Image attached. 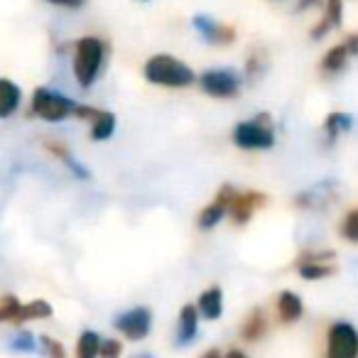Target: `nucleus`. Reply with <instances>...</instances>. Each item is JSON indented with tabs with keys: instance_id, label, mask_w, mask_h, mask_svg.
<instances>
[{
	"instance_id": "f257e3e1",
	"label": "nucleus",
	"mask_w": 358,
	"mask_h": 358,
	"mask_svg": "<svg viewBox=\"0 0 358 358\" xmlns=\"http://www.w3.org/2000/svg\"><path fill=\"white\" fill-rule=\"evenodd\" d=\"M94 106L79 103V101L69 99L66 94L55 89H47V86H40V89L32 91V101H30V113L37 115L40 120H47V123H62L66 118H81V120H91L96 115Z\"/></svg>"
},
{
	"instance_id": "f03ea898",
	"label": "nucleus",
	"mask_w": 358,
	"mask_h": 358,
	"mask_svg": "<svg viewBox=\"0 0 358 358\" xmlns=\"http://www.w3.org/2000/svg\"><path fill=\"white\" fill-rule=\"evenodd\" d=\"M143 76L148 84L162 86V89H189L199 79L189 64L172 55H152L145 62Z\"/></svg>"
},
{
	"instance_id": "7ed1b4c3",
	"label": "nucleus",
	"mask_w": 358,
	"mask_h": 358,
	"mask_svg": "<svg viewBox=\"0 0 358 358\" xmlns=\"http://www.w3.org/2000/svg\"><path fill=\"white\" fill-rule=\"evenodd\" d=\"M108 47L101 37L86 35L74 47V79L81 89H91L99 81V74L106 64Z\"/></svg>"
},
{
	"instance_id": "20e7f679",
	"label": "nucleus",
	"mask_w": 358,
	"mask_h": 358,
	"mask_svg": "<svg viewBox=\"0 0 358 358\" xmlns=\"http://www.w3.org/2000/svg\"><path fill=\"white\" fill-rule=\"evenodd\" d=\"M234 145L245 152H263L275 145V125L270 113H258L248 120H241L231 135Z\"/></svg>"
},
{
	"instance_id": "39448f33",
	"label": "nucleus",
	"mask_w": 358,
	"mask_h": 358,
	"mask_svg": "<svg viewBox=\"0 0 358 358\" xmlns=\"http://www.w3.org/2000/svg\"><path fill=\"white\" fill-rule=\"evenodd\" d=\"M196 84L211 99H236L243 86V76L231 66H216V69L201 71Z\"/></svg>"
},
{
	"instance_id": "423d86ee",
	"label": "nucleus",
	"mask_w": 358,
	"mask_h": 358,
	"mask_svg": "<svg viewBox=\"0 0 358 358\" xmlns=\"http://www.w3.org/2000/svg\"><path fill=\"white\" fill-rule=\"evenodd\" d=\"M327 358H358V331L348 322H334L327 334Z\"/></svg>"
},
{
	"instance_id": "0eeeda50",
	"label": "nucleus",
	"mask_w": 358,
	"mask_h": 358,
	"mask_svg": "<svg viewBox=\"0 0 358 358\" xmlns=\"http://www.w3.org/2000/svg\"><path fill=\"white\" fill-rule=\"evenodd\" d=\"M113 327L130 341H140L152 329V312L148 307H133L113 319Z\"/></svg>"
},
{
	"instance_id": "6e6552de",
	"label": "nucleus",
	"mask_w": 358,
	"mask_h": 358,
	"mask_svg": "<svg viewBox=\"0 0 358 358\" xmlns=\"http://www.w3.org/2000/svg\"><path fill=\"white\" fill-rule=\"evenodd\" d=\"M192 27L199 32L201 40H204L206 45L226 47V45H234L236 42V27L214 20V17H209V15H194L192 17Z\"/></svg>"
},
{
	"instance_id": "1a4fd4ad",
	"label": "nucleus",
	"mask_w": 358,
	"mask_h": 358,
	"mask_svg": "<svg viewBox=\"0 0 358 358\" xmlns=\"http://www.w3.org/2000/svg\"><path fill=\"white\" fill-rule=\"evenodd\" d=\"M236 194V187L231 185H224L219 192H216L214 201L206 204L204 209L199 211V219H196V226L199 231H211L224 221V216H229V206H231V199Z\"/></svg>"
},
{
	"instance_id": "9d476101",
	"label": "nucleus",
	"mask_w": 358,
	"mask_h": 358,
	"mask_svg": "<svg viewBox=\"0 0 358 358\" xmlns=\"http://www.w3.org/2000/svg\"><path fill=\"white\" fill-rule=\"evenodd\" d=\"M265 204H268V196H265L263 192H238L236 189L234 199H231V206H229V216L236 226H245L250 219H253L255 211L263 209Z\"/></svg>"
},
{
	"instance_id": "9b49d317",
	"label": "nucleus",
	"mask_w": 358,
	"mask_h": 358,
	"mask_svg": "<svg viewBox=\"0 0 358 358\" xmlns=\"http://www.w3.org/2000/svg\"><path fill=\"white\" fill-rule=\"evenodd\" d=\"M196 331H199V309L194 304H185L179 309V324H177V336H174V343L177 346H187L196 338Z\"/></svg>"
},
{
	"instance_id": "f8f14e48",
	"label": "nucleus",
	"mask_w": 358,
	"mask_h": 358,
	"mask_svg": "<svg viewBox=\"0 0 358 358\" xmlns=\"http://www.w3.org/2000/svg\"><path fill=\"white\" fill-rule=\"evenodd\" d=\"M22 101V89L15 81L0 76V118H10Z\"/></svg>"
},
{
	"instance_id": "ddd939ff",
	"label": "nucleus",
	"mask_w": 358,
	"mask_h": 358,
	"mask_svg": "<svg viewBox=\"0 0 358 358\" xmlns=\"http://www.w3.org/2000/svg\"><path fill=\"white\" fill-rule=\"evenodd\" d=\"M196 309H199L201 317L209 319V322H214V319H219L221 314H224V292H221L219 285H214V287L204 289V292L199 294Z\"/></svg>"
},
{
	"instance_id": "4468645a",
	"label": "nucleus",
	"mask_w": 358,
	"mask_h": 358,
	"mask_svg": "<svg viewBox=\"0 0 358 358\" xmlns=\"http://www.w3.org/2000/svg\"><path fill=\"white\" fill-rule=\"evenodd\" d=\"M304 314V304L302 299H299V294L289 292V289H285V292H280L278 297V317L282 324H294L299 317Z\"/></svg>"
},
{
	"instance_id": "2eb2a0df",
	"label": "nucleus",
	"mask_w": 358,
	"mask_h": 358,
	"mask_svg": "<svg viewBox=\"0 0 358 358\" xmlns=\"http://www.w3.org/2000/svg\"><path fill=\"white\" fill-rule=\"evenodd\" d=\"M45 148L50 150L55 157H59L62 162L66 164V169H69V172L74 174L76 179H91V169L86 167L84 162H79V159H76L74 155H71L62 143H55V140H50V143H45Z\"/></svg>"
},
{
	"instance_id": "dca6fc26",
	"label": "nucleus",
	"mask_w": 358,
	"mask_h": 358,
	"mask_svg": "<svg viewBox=\"0 0 358 358\" xmlns=\"http://www.w3.org/2000/svg\"><path fill=\"white\" fill-rule=\"evenodd\" d=\"M341 17H343V0H327V8H324V17L317 27L312 30L314 40H322L331 27L341 25Z\"/></svg>"
},
{
	"instance_id": "f3484780",
	"label": "nucleus",
	"mask_w": 358,
	"mask_h": 358,
	"mask_svg": "<svg viewBox=\"0 0 358 358\" xmlns=\"http://www.w3.org/2000/svg\"><path fill=\"white\" fill-rule=\"evenodd\" d=\"M265 331H268V317H265L263 309H253V312L245 317L243 327H241V336L253 343V341H260V338L265 336Z\"/></svg>"
},
{
	"instance_id": "a211bd4d",
	"label": "nucleus",
	"mask_w": 358,
	"mask_h": 358,
	"mask_svg": "<svg viewBox=\"0 0 358 358\" xmlns=\"http://www.w3.org/2000/svg\"><path fill=\"white\" fill-rule=\"evenodd\" d=\"M329 187H331V182L317 185L309 192H299L297 199H294V206H299V209H319V206L327 204V199H331L334 196L331 192H329Z\"/></svg>"
},
{
	"instance_id": "6ab92c4d",
	"label": "nucleus",
	"mask_w": 358,
	"mask_h": 358,
	"mask_svg": "<svg viewBox=\"0 0 358 358\" xmlns=\"http://www.w3.org/2000/svg\"><path fill=\"white\" fill-rule=\"evenodd\" d=\"M89 123H91V140H96V143H103V140H108L115 133V115L110 110L99 108Z\"/></svg>"
},
{
	"instance_id": "aec40b11",
	"label": "nucleus",
	"mask_w": 358,
	"mask_h": 358,
	"mask_svg": "<svg viewBox=\"0 0 358 358\" xmlns=\"http://www.w3.org/2000/svg\"><path fill=\"white\" fill-rule=\"evenodd\" d=\"M351 128H353V118L348 113H338V110L329 113L327 120H324V135H327V143L334 145L338 140V135L348 133Z\"/></svg>"
},
{
	"instance_id": "412c9836",
	"label": "nucleus",
	"mask_w": 358,
	"mask_h": 358,
	"mask_svg": "<svg viewBox=\"0 0 358 358\" xmlns=\"http://www.w3.org/2000/svg\"><path fill=\"white\" fill-rule=\"evenodd\" d=\"M52 317V307L45 299H32V302H22L20 312L15 317V324H25V322H35V319H47Z\"/></svg>"
},
{
	"instance_id": "4be33fe9",
	"label": "nucleus",
	"mask_w": 358,
	"mask_h": 358,
	"mask_svg": "<svg viewBox=\"0 0 358 358\" xmlns=\"http://www.w3.org/2000/svg\"><path fill=\"white\" fill-rule=\"evenodd\" d=\"M348 57L351 55H348L346 45L331 47V50L322 57V71L324 74H338V71H343V66L348 64Z\"/></svg>"
},
{
	"instance_id": "5701e85b",
	"label": "nucleus",
	"mask_w": 358,
	"mask_h": 358,
	"mask_svg": "<svg viewBox=\"0 0 358 358\" xmlns=\"http://www.w3.org/2000/svg\"><path fill=\"white\" fill-rule=\"evenodd\" d=\"M101 343H103V338L96 331H91V329L81 331L79 341H76V358H96L101 353Z\"/></svg>"
},
{
	"instance_id": "b1692460",
	"label": "nucleus",
	"mask_w": 358,
	"mask_h": 358,
	"mask_svg": "<svg viewBox=\"0 0 358 358\" xmlns=\"http://www.w3.org/2000/svg\"><path fill=\"white\" fill-rule=\"evenodd\" d=\"M331 263H314V260H297V273L304 280H324L329 275H334Z\"/></svg>"
},
{
	"instance_id": "393cba45",
	"label": "nucleus",
	"mask_w": 358,
	"mask_h": 358,
	"mask_svg": "<svg viewBox=\"0 0 358 358\" xmlns=\"http://www.w3.org/2000/svg\"><path fill=\"white\" fill-rule=\"evenodd\" d=\"M22 302L15 297V294H6V297H0V324L3 322H10L15 324V317L20 312Z\"/></svg>"
},
{
	"instance_id": "a878e982",
	"label": "nucleus",
	"mask_w": 358,
	"mask_h": 358,
	"mask_svg": "<svg viewBox=\"0 0 358 358\" xmlns=\"http://www.w3.org/2000/svg\"><path fill=\"white\" fill-rule=\"evenodd\" d=\"M265 66H268V57L258 55V52H250L248 62H245V79L255 81L265 74Z\"/></svg>"
},
{
	"instance_id": "bb28decb",
	"label": "nucleus",
	"mask_w": 358,
	"mask_h": 358,
	"mask_svg": "<svg viewBox=\"0 0 358 358\" xmlns=\"http://www.w3.org/2000/svg\"><path fill=\"white\" fill-rule=\"evenodd\" d=\"M10 348L17 353H32L37 348V338L32 336L30 331H17L15 336L10 338Z\"/></svg>"
},
{
	"instance_id": "cd10ccee",
	"label": "nucleus",
	"mask_w": 358,
	"mask_h": 358,
	"mask_svg": "<svg viewBox=\"0 0 358 358\" xmlns=\"http://www.w3.org/2000/svg\"><path fill=\"white\" fill-rule=\"evenodd\" d=\"M341 236L351 243H358V209H351L341 221Z\"/></svg>"
},
{
	"instance_id": "c85d7f7f",
	"label": "nucleus",
	"mask_w": 358,
	"mask_h": 358,
	"mask_svg": "<svg viewBox=\"0 0 358 358\" xmlns=\"http://www.w3.org/2000/svg\"><path fill=\"white\" fill-rule=\"evenodd\" d=\"M40 346H42V351H45L50 358H66L64 346H62L59 341H55V338H50V336H40Z\"/></svg>"
},
{
	"instance_id": "c756f323",
	"label": "nucleus",
	"mask_w": 358,
	"mask_h": 358,
	"mask_svg": "<svg viewBox=\"0 0 358 358\" xmlns=\"http://www.w3.org/2000/svg\"><path fill=\"white\" fill-rule=\"evenodd\" d=\"M120 351H123V343L115 341V338H103L99 358H120Z\"/></svg>"
},
{
	"instance_id": "7c9ffc66",
	"label": "nucleus",
	"mask_w": 358,
	"mask_h": 358,
	"mask_svg": "<svg viewBox=\"0 0 358 358\" xmlns=\"http://www.w3.org/2000/svg\"><path fill=\"white\" fill-rule=\"evenodd\" d=\"M45 3L57 8H66V10H79V8L86 6V0H45Z\"/></svg>"
},
{
	"instance_id": "2f4dec72",
	"label": "nucleus",
	"mask_w": 358,
	"mask_h": 358,
	"mask_svg": "<svg viewBox=\"0 0 358 358\" xmlns=\"http://www.w3.org/2000/svg\"><path fill=\"white\" fill-rule=\"evenodd\" d=\"M343 45H346L348 55H351V57H358V35H351L346 42H343Z\"/></svg>"
},
{
	"instance_id": "473e14b6",
	"label": "nucleus",
	"mask_w": 358,
	"mask_h": 358,
	"mask_svg": "<svg viewBox=\"0 0 358 358\" xmlns=\"http://www.w3.org/2000/svg\"><path fill=\"white\" fill-rule=\"evenodd\" d=\"M224 358H248V356H245V353L243 351H238V348H231V351L229 353H226V356Z\"/></svg>"
},
{
	"instance_id": "72a5a7b5",
	"label": "nucleus",
	"mask_w": 358,
	"mask_h": 358,
	"mask_svg": "<svg viewBox=\"0 0 358 358\" xmlns=\"http://www.w3.org/2000/svg\"><path fill=\"white\" fill-rule=\"evenodd\" d=\"M204 358H221V353L219 351H209V353H204Z\"/></svg>"
},
{
	"instance_id": "f704fd0d",
	"label": "nucleus",
	"mask_w": 358,
	"mask_h": 358,
	"mask_svg": "<svg viewBox=\"0 0 358 358\" xmlns=\"http://www.w3.org/2000/svg\"><path fill=\"white\" fill-rule=\"evenodd\" d=\"M140 358H150V356H140Z\"/></svg>"
}]
</instances>
